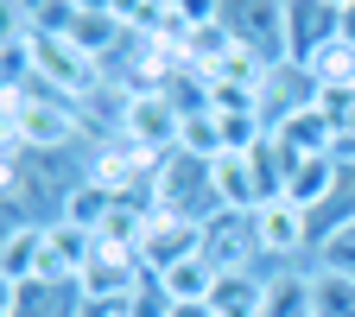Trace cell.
<instances>
[{"instance_id": "obj_1", "label": "cell", "mask_w": 355, "mask_h": 317, "mask_svg": "<svg viewBox=\"0 0 355 317\" xmlns=\"http://www.w3.org/2000/svg\"><path fill=\"white\" fill-rule=\"evenodd\" d=\"M89 178V165L70 146H7V229H51L64 222V203L76 197V185Z\"/></svg>"}, {"instance_id": "obj_2", "label": "cell", "mask_w": 355, "mask_h": 317, "mask_svg": "<svg viewBox=\"0 0 355 317\" xmlns=\"http://www.w3.org/2000/svg\"><path fill=\"white\" fill-rule=\"evenodd\" d=\"M216 159H191V153H165L159 159V178H153V209L165 216H184V222H203L222 209L216 203V178H209Z\"/></svg>"}, {"instance_id": "obj_3", "label": "cell", "mask_w": 355, "mask_h": 317, "mask_svg": "<svg viewBox=\"0 0 355 317\" xmlns=\"http://www.w3.org/2000/svg\"><path fill=\"white\" fill-rule=\"evenodd\" d=\"M336 38H343V13L330 0H286V64L292 70H311Z\"/></svg>"}, {"instance_id": "obj_4", "label": "cell", "mask_w": 355, "mask_h": 317, "mask_svg": "<svg viewBox=\"0 0 355 317\" xmlns=\"http://www.w3.org/2000/svg\"><path fill=\"white\" fill-rule=\"evenodd\" d=\"M178 114L171 108V96L165 89H140V96H127V108H121V127H127V146H140V153H178Z\"/></svg>"}, {"instance_id": "obj_5", "label": "cell", "mask_w": 355, "mask_h": 317, "mask_svg": "<svg viewBox=\"0 0 355 317\" xmlns=\"http://www.w3.org/2000/svg\"><path fill=\"white\" fill-rule=\"evenodd\" d=\"M197 254L216 266V273H248V266L260 260L254 216H241V209H216V216L203 222V241H197Z\"/></svg>"}, {"instance_id": "obj_6", "label": "cell", "mask_w": 355, "mask_h": 317, "mask_svg": "<svg viewBox=\"0 0 355 317\" xmlns=\"http://www.w3.org/2000/svg\"><path fill=\"white\" fill-rule=\"evenodd\" d=\"M254 241H260V260H292V254H304L311 241H318V222H311L298 203L273 197V203L254 209Z\"/></svg>"}, {"instance_id": "obj_7", "label": "cell", "mask_w": 355, "mask_h": 317, "mask_svg": "<svg viewBox=\"0 0 355 317\" xmlns=\"http://www.w3.org/2000/svg\"><path fill=\"white\" fill-rule=\"evenodd\" d=\"M83 286L76 280H0V317H83Z\"/></svg>"}, {"instance_id": "obj_8", "label": "cell", "mask_w": 355, "mask_h": 317, "mask_svg": "<svg viewBox=\"0 0 355 317\" xmlns=\"http://www.w3.org/2000/svg\"><path fill=\"white\" fill-rule=\"evenodd\" d=\"M197 241H203V229H197V222H184V216H165V209H153L146 235H140V260H146V273H165V266L191 260V254H197Z\"/></svg>"}, {"instance_id": "obj_9", "label": "cell", "mask_w": 355, "mask_h": 317, "mask_svg": "<svg viewBox=\"0 0 355 317\" xmlns=\"http://www.w3.org/2000/svg\"><path fill=\"white\" fill-rule=\"evenodd\" d=\"M343 178H349V171H343L330 153H318V159H298V165H292V178H286V203H298L304 216H318V209H324V203L343 191Z\"/></svg>"}, {"instance_id": "obj_10", "label": "cell", "mask_w": 355, "mask_h": 317, "mask_svg": "<svg viewBox=\"0 0 355 317\" xmlns=\"http://www.w3.org/2000/svg\"><path fill=\"white\" fill-rule=\"evenodd\" d=\"M209 178H216V203H222V209L254 216V209L266 203V197H260V171H254L248 153H222V159L209 165Z\"/></svg>"}, {"instance_id": "obj_11", "label": "cell", "mask_w": 355, "mask_h": 317, "mask_svg": "<svg viewBox=\"0 0 355 317\" xmlns=\"http://www.w3.org/2000/svg\"><path fill=\"white\" fill-rule=\"evenodd\" d=\"M330 133H336V127H330V114L318 108V96H311L298 114H286V121L273 127V140H279L292 159H318V153H330Z\"/></svg>"}, {"instance_id": "obj_12", "label": "cell", "mask_w": 355, "mask_h": 317, "mask_svg": "<svg viewBox=\"0 0 355 317\" xmlns=\"http://www.w3.org/2000/svg\"><path fill=\"white\" fill-rule=\"evenodd\" d=\"M44 266V229H7V248H0V280L19 286V280H38Z\"/></svg>"}, {"instance_id": "obj_13", "label": "cell", "mask_w": 355, "mask_h": 317, "mask_svg": "<svg viewBox=\"0 0 355 317\" xmlns=\"http://www.w3.org/2000/svg\"><path fill=\"white\" fill-rule=\"evenodd\" d=\"M260 317H311V273H273L260 298Z\"/></svg>"}, {"instance_id": "obj_14", "label": "cell", "mask_w": 355, "mask_h": 317, "mask_svg": "<svg viewBox=\"0 0 355 317\" xmlns=\"http://www.w3.org/2000/svg\"><path fill=\"white\" fill-rule=\"evenodd\" d=\"M311 317H355V280L318 266L311 273Z\"/></svg>"}, {"instance_id": "obj_15", "label": "cell", "mask_w": 355, "mask_h": 317, "mask_svg": "<svg viewBox=\"0 0 355 317\" xmlns=\"http://www.w3.org/2000/svg\"><path fill=\"white\" fill-rule=\"evenodd\" d=\"M178 153H191V159H222V153H229V146H222L216 108H197V114L178 121Z\"/></svg>"}, {"instance_id": "obj_16", "label": "cell", "mask_w": 355, "mask_h": 317, "mask_svg": "<svg viewBox=\"0 0 355 317\" xmlns=\"http://www.w3.org/2000/svg\"><path fill=\"white\" fill-rule=\"evenodd\" d=\"M159 280H165V292H171V298H209V292H216V266H209L203 254H191V260L165 266Z\"/></svg>"}, {"instance_id": "obj_17", "label": "cell", "mask_w": 355, "mask_h": 317, "mask_svg": "<svg viewBox=\"0 0 355 317\" xmlns=\"http://www.w3.org/2000/svg\"><path fill=\"white\" fill-rule=\"evenodd\" d=\"M171 305H178V298L165 292V280H159V273H140V280H133V292L121 298V311H127V317H171Z\"/></svg>"}, {"instance_id": "obj_18", "label": "cell", "mask_w": 355, "mask_h": 317, "mask_svg": "<svg viewBox=\"0 0 355 317\" xmlns=\"http://www.w3.org/2000/svg\"><path fill=\"white\" fill-rule=\"evenodd\" d=\"M114 26H121V13H83V19H76V32H70V44L102 64V51L114 44Z\"/></svg>"}, {"instance_id": "obj_19", "label": "cell", "mask_w": 355, "mask_h": 317, "mask_svg": "<svg viewBox=\"0 0 355 317\" xmlns=\"http://www.w3.org/2000/svg\"><path fill=\"white\" fill-rule=\"evenodd\" d=\"M171 317H222V311H216L209 298H178V305H171Z\"/></svg>"}]
</instances>
